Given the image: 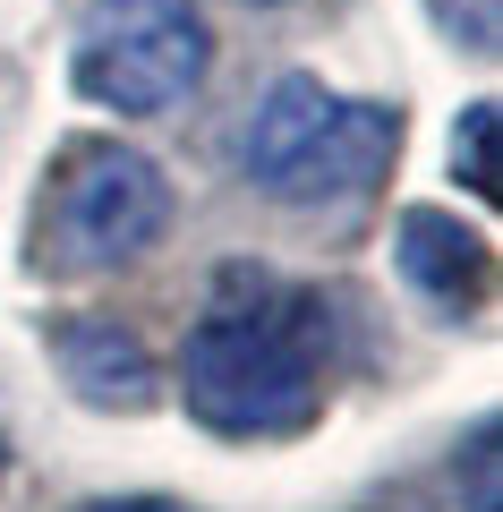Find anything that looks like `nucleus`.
Wrapping results in <instances>:
<instances>
[{
    "label": "nucleus",
    "mask_w": 503,
    "mask_h": 512,
    "mask_svg": "<svg viewBox=\"0 0 503 512\" xmlns=\"http://www.w3.org/2000/svg\"><path fill=\"white\" fill-rule=\"evenodd\" d=\"M214 69V35H205L197 0H103L77 35V94L120 120H154L180 111Z\"/></svg>",
    "instance_id": "nucleus-4"
},
{
    "label": "nucleus",
    "mask_w": 503,
    "mask_h": 512,
    "mask_svg": "<svg viewBox=\"0 0 503 512\" xmlns=\"http://www.w3.org/2000/svg\"><path fill=\"white\" fill-rule=\"evenodd\" d=\"M0 470H9V453H0Z\"/></svg>",
    "instance_id": "nucleus-12"
},
{
    "label": "nucleus",
    "mask_w": 503,
    "mask_h": 512,
    "mask_svg": "<svg viewBox=\"0 0 503 512\" xmlns=\"http://www.w3.org/2000/svg\"><path fill=\"white\" fill-rule=\"evenodd\" d=\"M248 9H282V0H248Z\"/></svg>",
    "instance_id": "nucleus-11"
},
{
    "label": "nucleus",
    "mask_w": 503,
    "mask_h": 512,
    "mask_svg": "<svg viewBox=\"0 0 503 512\" xmlns=\"http://www.w3.org/2000/svg\"><path fill=\"white\" fill-rule=\"evenodd\" d=\"M401 154V111L333 94L316 77H273L239 128V171L273 205H350L393 171Z\"/></svg>",
    "instance_id": "nucleus-2"
},
{
    "label": "nucleus",
    "mask_w": 503,
    "mask_h": 512,
    "mask_svg": "<svg viewBox=\"0 0 503 512\" xmlns=\"http://www.w3.org/2000/svg\"><path fill=\"white\" fill-rule=\"evenodd\" d=\"M469 512H495V419H478L469 436Z\"/></svg>",
    "instance_id": "nucleus-9"
},
{
    "label": "nucleus",
    "mask_w": 503,
    "mask_h": 512,
    "mask_svg": "<svg viewBox=\"0 0 503 512\" xmlns=\"http://www.w3.org/2000/svg\"><path fill=\"white\" fill-rule=\"evenodd\" d=\"M162 231H171V180L137 146H120V137H86L43 180L35 265L43 274H69V282L77 274H120Z\"/></svg>",
    "instance_id": "nucleus-3"
},
{
    "label": "nucleus",
    "mask_w": 503,
    "mask_h": 512,
    "mask_svg": "<svg viewBox=\"0 0 503 512\" xmlns=\"http://www.w3.org/2000/svg\"><path fill=\"white\" fill-rule=\"evenodd\" d=\"M180 402L214 436H299L324 402V299L273 265H222L180 350Z\"/></svg>",
    "instance_id": "nucleus-1"
},
{
    "label": "nucleus",
    "mask_w": 503,
    "mask_h": 512,
    "mask_svg": "<svg viewBox=\"0 0 503 512\" xmlns=\"http://www.w3.org/2000/svg\"><path fill=\"white\" fill-rule=\"evenodd\" d=\"M486 137H495V103H469V120L452 128V171L486 197Z\"/></svg>",
    "instance_id": "nucleus-7"
},
{
    "label": "nucleus",
    "mask_w": 503,
    "mask_h": 512,
    "mask_svg": "<svg viewBox=\"0 0 503 512\" xmlns=\"http://www.w3.org/2000/svg\"><path fill=\"white\" fill-rule=\"evenodd\" d=\"M435 18H444V35H461L469 52H495V26H503L495 0H435Z\"/></svg>",
    "instance_id": "nucleus-8"
},
{
    "label": "nucleus",
    "mask_w": 503,
    "mask_h": 512,
    "mask_svg": "<svg viewBox=\"0 0 503 512\" xmlns=\"http://www.w3.org/2000/svg\"><path fill=\"white\" fill-rule=\"evenodd\" d=\"M77 512H180V504H154V495H103V504H77Z\"/></svg>",
    "instance_id": "nucleus-10"
},
{
    "label": "nucleus",
    "mask_w": 503,
    "mask_h": 512,
    "mask_svg": "<svg viewBox=\"0 0 503 512\" xmlns=\"http://www.w3.org/2000/svg\"><path fill=\"white\" fill-rule=\"evenodd\" d=\"M393 265H401V282H410L418 299H435V308H478V291H486V239L469 231L461 214H435V205H410V214H401Z\"/></svg>",
    "instance_id": "nucleus-6"
},
{
    "label": "nucleus",
    "mask_w": 503,
    "mask_h": 512,
    "mask_svg": "<svg viewBox=\"0 0 503 512\" xmlns=\"http://www.w3.org/2000/svg\"><path fill=\"white\" fill-rule=\"evenodd\" d=\"M52 359H60V384H69L77 402H94V410H145L162 393L154 350H145L128 325H111V316H77V325H60L52 333Z\"/></svg>",
    "instance_id": "nucleus-5"
}]
</instances>
